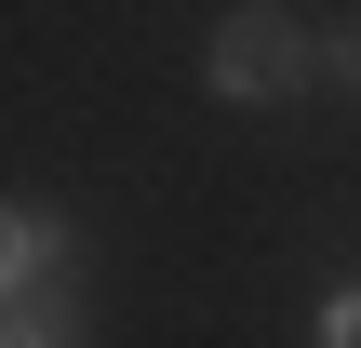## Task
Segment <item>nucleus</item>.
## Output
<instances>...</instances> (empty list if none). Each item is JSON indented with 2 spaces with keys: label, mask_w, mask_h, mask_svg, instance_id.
<instances>
[{
  "label": "nucleus",
  "mask_w": 361,
  "mask_h": 348,
  "mask_svg": "<svg viewBox=\"0 0 361 348\" xmlns=\"http://www.w3.org/2000/svg\"><path fill=\"white\" fill-rule=\"evenodd\" d=\"M322 348H361V295H335V308H322Z\"/></svg>",
  "instance_id": "3"
},
{
  "label": "nucleus",
  "mask_w": 361,
  "mask_h": 348,
  "mask_svg": "<svg viewBox=\"0 0 361 348\" xmlns=\"http://www.w3.org/2000/svg\"><path fill=\"white\" fill-rule=\"evenodd\" d=\"M322 67H335V80H361V27H335V54H322Z\"/></svg>",
  "instance_id": "4"
},
{
  "label": "nucleus",
  "mask_w": 361,
  "mask_h": 348,
  "mask_svg": "<svg viewBox=\"0 0 361 348\" xmlns=\"http://www.w3.org/2000/svg\"><path fill=\"white\" fill-rule=\"evenodd\" d=\"M201 67H214V94H241V107H268V94H295V80L322 67V40H308L295 13H268V0H241V13L214 27V54H201Z\"/></svg>",
  "instance_id": "1"
},
{
  "label": "nucleus",
  "mask_w": 361,
  "mask_h": 348,
  "mask_svg": "<svg viewBox=\"0 0 361 348\" xmlns=\"http://www.w3.org/2000/svg\"><path fill=\"white\" fill-rule=\"evenodd\" d=\"M80 335V308H67V241H54V215L27 201L13 215V348H67Z\"/></svg>",
  "instance_id": "2"
}]
</instances>
